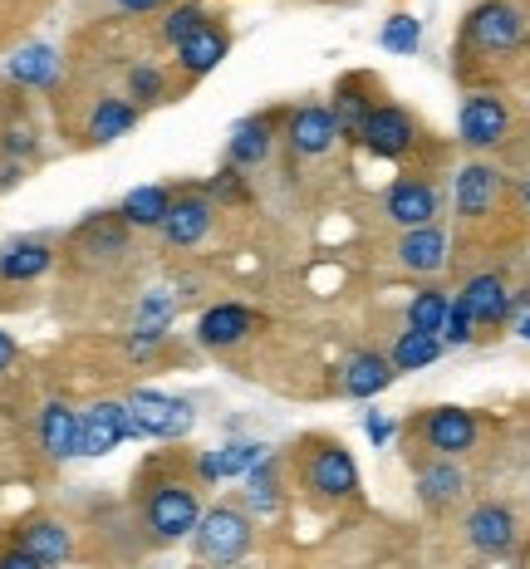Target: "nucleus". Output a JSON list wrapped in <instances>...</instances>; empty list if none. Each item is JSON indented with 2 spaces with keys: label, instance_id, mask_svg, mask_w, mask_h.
<instances>
[{
  "label": "nucleus",
  "instance_id": "f257e3e1",
  "mask_svg": "<svg viewBox=\"0 0 530 569\" xmlns=\"http://www.w3.org/2000/svg\"><path fill=\"white\" fill-rule=\"evenodd\" d=\"M202 511H207L202 486L192 477H152L143 481V496H138V526L158 545L192 540L197 526H202Z\"/></svg>",
  "mask_w": 530,
  "mask_h": 569
},
{
  "label": "nucleus",
  "instance_id": "f03ea898",
  "mask_svg": "<svg viewBox=\"0 0 530 569\" xmlns=\"http://www.w3.org/2000/svg\"><path fill=\"white\" fill-rule=\"evenodd\" d=\"M530 44V10L521 0H477L457 30V59H511Z\"/></svg>",
  "mask_w": 530,
  "mask_h": 569
},
{
  "label": "nucleus",
  "instance_id": "7ed1b4c3",
  "mask_svg": "<svg viewBox=\"0 0 530 569\" xmlns=\"http://www.w3.org/2000/svg\"><path fill=\"white\" fill-rule=\"evenodd\" d=\"M294 471H300V486L310 491V501L320 506H349L363 496L359 461L339 437H304L294 447Z\"/></svg>",
  "mask_w": 530,
  "mask_h": 569
},
{
  "label": "nucleus",
  "instance_id": "20e7f679",
  "mask_svg": "<svg viewBox=\"0 0 530 569\" xmlns=\"http://www.w3.org/2000/svg\"><path fill=\"white\" fill-rule=\"evenodd\" d=\"M256 550V520L241 511L236 501H217L202 511V526L192 536V555L207 569H236L246 565Z\"/></svg>",
  "mask_w": 530,
  "mask_h": 569
},
{
  "label": "nucleus",
  "instance_id": "39448f33",
  "mask_svg": "<svg viewBox=\"0 0 530 569\" xmlns=\"http://www.w3.org/2000/svg\"><path fill=\"white\" fill-rule=\"evenodd\" d=\"M511 128H516V113H511V99H501L497 89H467L462 103H457V142L481 158V152H497L511 142Z\"/></svg>",
  "mask_w": 530,
  "mask_h": 569
},
{
  "label": "nucleus",
  "instance_id": "423d86ee",
  "mask_svg": "<svg viewBox=\"0 0 530 569\" xmlns=\"http://www.w3.org/2000/svg\"><path fill=\"white\" fill-rule=\"evenodd\" d=\"M412 437H418V447L428 457H452L462 461L481 447V418L462 402H438V408H422L418 418L408 422Z\"/></svg>",
  "mask_w": 530,
  "mask_h": 569
},
{
  "label": "nucleus",
  "instance_id": "0eeeda50",
  "mask_svg": "<svg viewBox=\"0 0 530 569\" xmlns=\"http://www.w3.org/2000/svg\"><path fill=\"white\" fill-rule=\"evenodd\" d=\"M128 418H133V442H182L197 427V408L162 388H133L123 393Z\"/></svg>",
  "mask_w": 530,
  "mask_h": 569
},
{
  "label": "nucleus",
  "instance_id": "6e6552de",
  "mask_svg": "<svg viewBox=\"0 0 530 569\" xmlns=\"http://www.w3.org/2000/svg\"><path fill=\"white\" fill-rule=\"evenodd\" d=\"M359 148L379 162H408L412 152L422 148L418 113L398 99H379V109L369 113V123H363V133H359Z\"/></svg>",
  "mask_w": 530,
  "mask_h": 569
},
{
  "label": "nucleus",
  "instance_id": "1a4fd4ad",
  "mask_svg": "<svg viewBox=\"0 0 530 569\" xmlns=\"http://www.w3.org/2000/svg\"><path fill=\"white\" fill-rule=\"evenodd\" d=\"M280 142L290 148L294 162H324L344 148L329 103H294V109H286L280 113Z\"/></svg>",
  "mask_w": 530,
  "mask_h": 569
},
{
  "label": "nucleus",
  "instance_id": "9d476101",
  "mask_svg": "<svg viewBox=\"0 0 530 569\" xmlns=\"http://www.w3.org/2000/svg\"><path fill=\"white\" fill-rule=\"evenodd\" d=\"M379 211H383L388 227H398V231L432 227V221H442V187L422 172H403L383 187Z\"/></svg>",
  "mask_w": 530,
  "mask_h": 569
},
{
  "label": "nucleus",
  "instance_id": "9b49d317",
  "mask_svg": "<svg viewBox=\"0 0 530 569\" xmlns=\"http://www.w3.org/2000/svg\"><path fill=\"white\" fill-rule=\"evenodd\" d=\"M261 325H266V315L251 310L246 300H217L197 315L192 343L207 353H231V349H241V343H251L261 335Z\"/></svg>",
  "mask_w": 530,
  "mask_h": 569
},
{
  "label": "nucleus",
  "instance_id": "f8f14e48",
  "mask_svg": "<svg viewBox=\"0 0 530 569\" xmlns=\"http://www.w3.org/2000/svg\"><path fill=\"white\" fill-rule=\"evenodd\" d=\"M462 545L481 560H506L521 545V516L506 501H477L462 516Z\"/></svg>",
  "mask_w": 530,
  "mask_h": 569
},
{
  "label": "nucleus",
  "instance_id": "ddd939ff",
  "mask_svg": "<svg viewBox=\"0 0 530 569\" xmlns=\"http://www.w3.org/2000/svg\"><path fill=\"white\" fill-rule=\"evenodd\" d=\"M501 197H506V172L497 168V162L467 158L462 168L452 172V211L462 221H471V227L487 221V217H497Z\"/></svg>",
  "mask_w": 530,
  "mask_h": 569
},
{
  "label": "nucleus",
  "instance_id": "4468645a",
  "mask_svg": "<svg viewBox=\"0 0 530 569\" xmlns=\"http://www.w3.org/2000/svg\"><path fill=\"white\" fill-rule=\"evenodd\" d=\"M471 491V477L462 461L452 457H422L418 467H412V496H418V506L428 516H447L457 511V506L467 501Z\"/></svg>",
  "mask_w": 530,
  "mask_h": 569
},
{
  "label": "nucleus",
  "instance_id": "2eb2a0df",
  "mask_svg": "<svg viewBox=\"0 0 530 569\" xmlns=\"http://www.w3.org/2000/svg\"><path fill=\"white\" fill-rule=\"evenodd\" d=\"M123 442H133V418H128L123 398H93L84 412H79V457L99 461L113 457Z\"/></svg>",
  "mask_w": 530,
  "mask_h": 569
},
{
  "label": "nucleus",
  "instance_id": "dca6fc26",
  "mask_svg": "<svg viewBox=\"0 0 530 569\" xmlns=\"http://www.w3.org/2000/svg\"><path fill=\"white\" fill-rule=\"evenodd\" d=\"M211 231H217V207L202 197V187H177L172 211L158 231L162 246L168 251H197V246H207Z\"/></svg>",
  "mask_w": 530,
  "mask_h": 569
},
{
  "label": "nucleus",
  "instance_id": "f3484780",
  "mask_svg": "<svg viewBox=\"0 0 530 569\" xmlns=\"http://www.w3.org/2000/svg\"><path fill=\"white\" fill-rule=\"evenodd\" d=\"M133 246V231L123 227L118 211H89L74 231H69V251H74L84 266H118Z\"/></svg>",
  "mask_w": 530,
  "mask_h": 569
},
{
  "label": "nucleus",
  "instance_id": "a211bd4d",
  "mask_svg": "<svg viewBox=\"0 0 530 569\" xmlns=\"http://www.w3.org/2000/svg\"><path fill=\"white\" fill-rule=\"evenodd\" d=\"M393 266L403 270V276L438 280L442 270L452 266V231H447L442 221H432V227H418V231H398Z\"/></svg>",
  "mask_w": 530,
  "mask_h": 569
},
{
  "label": "nucleus",
  "instance_id": "6ab92c4d",
  "mask_svg": "<svg viewBox=\"0 0 530 569\" xmlns=\"http://www.w3.org/2000/svg\"><path fill=\"white\" fill-rule=\"evenodd\" d=\"M266 457H270V447L256 442V437H227L221 447H211V452H197V457H192V481H197V486L246 481Z\"/></svg>",
  "mask_w": 530,
  "mask_h": 569
},
{
  "label": "nucleus",
  "instance_id": "aec40b11",
  "mask_svg": "<svg viewBox=\"0 0 530 569\" xmlns=\"http://www.w3.org/2000/svg\"><path fill=\"white\" fill-rule=\"evenodd\" d=\"M393 383H398V369L388 363V353H383V349H369V343L349 349V353H344V363H339V393L353 398V402H373V398H383Z\"/></svg>",
  "mask_w": 530,
  "mask_h": 569
},
{
  "label": "nucleus",
  "instance_id": "412c9836",
  "mask_svg": "<svg viewBox=\"0 0 530 569\" xmlns=\"http://www.w3.org/2000/svg\"><path fill=\"white\" fill-rule=\"evenodd\" d=\"M457 300L471 310L477 329H506V325H516L511 280H506L501 270H477V276H467L462 290H457Z\"/></svg>",
  "mask_w": 530,
  "mask_h": 569
},
{
  "label": "nucleus",
  "instance_id": "4be33fe9",
  "mask_svg": "<svg viewBox=\"0 0 530 569\" xmlns=\"http://www.w3.org/2000/svg\"><path fill=\"white\" fill-rule=\"evenodd\" d=\"M276 142H280V113H246L227 133V162L241 172H256L270 162Z\"/></svg>",
  "mask_w": 530,
  "mask_h": 569
},
{
  "label": "nucleus",
  "instance_id": "5701e85b",
  "mask_svg": "<svg viewBox=\"0 0 530 569\" xmlns=\"http://www.w3.org/2000/svg\"><path fill=\"white\" fill-rule=\"evenodd\" d=\"M373 109H379V84H373V74H344L334 84V93H329V113H334V123H339V138L353 142V148H359V133Z\"/></svg>",
  "mask_w": 530,
  "mask_h": 569
},
{
  "label": "nucleus",
  "instance_id": "b1692460",
  "mask_svg": "<svg viewBox=\"0 0 530 569\" xmlns=\"http://www.w3.org/2000/svg\"><path fill=\"white\" fill-rule=\"evenodd\" d=\"M227 54H231V30L221 26V20H211V26L187 34V40L172 50V69L182 79H207L227 64Z\"/></svg>",
  "mask_w": 530,
  "mask_h": 569
},
{
  "label": "nucleus",
  "instance_id": "393cba45",
  "mask_svg": "<svg viewBox=\"0 0 530 569\" xmlns=\"http://www.w3.org/2000/svg\"><path fill=\"white\" fill-rule=\"evenodd\" d=\"M16 545H20L26 555H34V560H40L44 569H59V565L74 560V530H69L64 520H54V516H30V520H20Z\"/></svg>",
  "mask_w": 530,
  "mask_h": 569
},
{
  "label": "nucleus",
  "instance_id": "a878e982",
  "mask_svg": "<svg viewBox=\"0 0 530 569\" xmlns=\"http://www.w3.org/2000/svg\"><path fill=\"white\" fill-rule=\"evenodd\" d=\"M54 241H44V236H16V241L0 246V280L6 284H34L44 280L54 270Z\"/></svg>",
  "mask_w": 530,
  "mask_h": 569
},
{
  "label": "nucleus",
  "instance_id": "bb28decb",
  "mask_svg": "<svg viewBox=\"0 0 530 569\" xmlns=\"http://www.w3.org/2000/svg\"><path fill=\"white\" fill-rule=\"evenodd\" d=\"M138 118H143V109H138L133 99H123V93H99L84 118V142L89 148H109V142L133 133Z\"/></svg>",
  "mask_w": 530,
  "mask_h": 569
},
{
  "label": "nucleus",
  "instance_id": "cd10ccee",
  "mask_svg": "<svg viewBox=\"0 0 530 569\" xmlns=\"http://www.w3.org/2000/svg\"><path fill=\"white\" fill-rule=\"evenodd\" d=\"M172 197H177L172 182H138V187H128L113 211L123 217L128 231H162V221H168V211H172Z\"/></svg>",
  "mask_w": 530,
  "mask_h": 569
},
{
  "label": "nucleus",
  "instance_id": "c85d7f7f",
  "mask_svg": "<svg viewBox=\"0 0 530 569\" xmlns=\"http://www.w3.org/2000/svg\"><path fill=\"white\" fill-rule=\"evenodd\" d=\"M241 506L251 520H280L286 511V481H280V452H270L261 467L251 471V477L241 481Z\"/></svg>",
  "mask_w": 530,
  "mask_h": 569
},
{
  "label": "nucleus",
  "instance_id": "c756f323",
  "mask_svg": "<svg viewBox=\"0 0 530 569\" xmlns=\"http://www.w3.org/2000/svg\"><path fill=\"white\" fill-rule=\"evenodd\" d=\"M6 74H10V84H20V89H40V93H50L59 79H64V59H59L54 44H20L16 59L6 64Z\"/></svg>",
  "mask_w": 530,
  "mask_h": 569
},
{
  "label": "nucleus",
  "instance_id": "7c9ffc66",
  "mask_svg": "<svg viewBox=\"0 0 530 569\" xmlns=\"http://www.w3.org/2000/svg\"><path fill=\"white\" fill-rule=\"evenodd\" d=\"M40 452L50 461L79 457V408H69L64 398H50L40 408Z\"/></svg>",
  "mask_w": 530,
  "mask_h": 569
},
{
  "label": "nucleus",
  "instance_id": "2f4dec72",
  "mask_svg": "<svg viewBox=\"0 0 530 569\" xmlns=\"http://www.w3.org/2000/svg\"><path fill=\"white\" fill-rule=\"evenodd\" d=\"M388 363L398 369V378L403 373H422V369H432V363L447 353V343H442V335H422V329H398L393 339H388Z\"/></svg>",
  "mask_w": 530,
  "mask_h": 569
},
{
  "label": "nucleus",
  "instance_id": "473e14b6",
  "mask_svg": "<svg viewBox=\"0 0 530 569\" xmlns=\"http://www.w3.org/2000/svg\"><path fill=\"white\" fill-rule=\"evenodd\" d=\"M447 315H452V290H447L442 280H422L403 305V325L422 329V335H442Z\"/></svg>",
  "mask_w": 530,
  "mask_h": 569
},
{
  "label": "nucleus",
  "instance_id": "72a5a7b5",
  "mask_svg": "<svg viewBox=\"0 0 530 569\" xmlns=\"http://www.w3.org/2000/svg\"><path fill=\"white\" fill-rule=\"evenodd\" d=\"M123 99H133L138 109H162V103H172V74L158 59H133L123 69Z\"/></svg>",
  "mask_w": 530,
  "mask_h": 569
},
{
  "label": "nucleus",
  "instance_id": "f704fd0d",
  "mask_svg": "<svg viewBox=\"0 0 530 569\" xmlns=\"http://www.w3.org/2000/svg\"><path fill=\"white\" fill-rule=\"evenodd\" d=\"M211 20L217 16L207 10V0H172V6L158 16V40L168 44V50H177L187 34H197L202 26H211Z\"/></svg>",
  "mask_w": 530,
  "mask_h": 569
},
{
  "label": "nucleus",
  "instance_id": "c9c22d12",
  "mask_svg": "<svg viewBox=\"0 0 530 569\" xmlns=\"http://www.w3.org/2000/svg\"><path fill=\"white\" fill-rule=\"evenodd\" d=\"M177 315H182V300H177L172 284H148V290L138 295V305H133V325L138 329H162V335H172Z\"/></svg>",
  "mask_w": 530,
  "mask_h": 569
},
{
  "label": "nucleus",
  "instance_id": "e433bc0d",
  "mask_svg": "<svg viewBox=\"0 0 530 569\" xmlns=\"http://www.w3.org/2000/svg\"><path fill=\"white\" fill-rule=\"evenodd\" d=\"M202 197L217 211L221 207H251V177H246L241 168H231V162H221V168L202 182Z\"/></svg>",
  "mask_w": 530,
  "mask_h": 569
},
{
  "label": "nucleus",
  "instance_id": "4c0bfd02",
  "mask_svg": "<svg viewBox=\"0 0 530 569\" xmlns=\"http://www.w3.org/2000/svg\"><path fill=\"white\" fill-rule=\"evenodd\" d=\"M379 50L383 54H398V59L418 54L422 50V20L408 16V10H393V16L379 26Z\"/></svg>",
  "mask_w": 530,
  "mask_h": 569
},
{
  "label": "nucleus",
  "instance_id": "58836bf2",
  "mask_svg": "<svg viewBox=\"0 0 530 569\" xmlns=\"http://www.w3.org/2000/svg\"><path fill=\"white\" fill-rule=\"evenodd\" d=\"M168 343L172 335H162V329H138V325H128V335H123V359L128 363H158L162 353H168Z\"/></svg>",
  "mask_w": 530,
  "mask_h": 569
},
{
  "label": "nucleus",
  "instance_id": "ea45409f",
  "mask_svg": "<svg viewBox=\"0 0 530 569\" xmlns=\"http://www.w3.org/2000/svg\"><path fill=\"white\" fill-rule=\"evenodd\" d=\"M34 152H40V138H34V128H30V123H10V128H0V158H6V162H20V168H26Z\"/></svg>",
  "mask_w": 530,
  "mask_h": 569
},
{
  "label": "nucleus",
  "instance_id": "a19ab883",
  "mask_svg": "<svg viewBox=\"0 0 530 569\" xmlns=\"http://www.w3.org/2000/svg\"><path fill=\"white\" fill-rule=\"evenodd\" d=\"M477 335H481L477 319H471V310L452 295V315H447V325H442V343H447V349H471Z\"/></svg>",
  "mask_w": 530,
  "mask_h": 569
},
{
  "label": "nucleus",
  "instance_id": "79ce46f5",
  "mask_svg": "<svg viewBox=\"0 0 530 569\" xmlns=\"http://www.w3.org/2000/svg\"><path fill=\"white\" fill-rule=\"evenodd\" d=\"M398 432H403V422H398L393 412H379V408L363 412V437H369V447H379L383 452L388 442H398Z\"/></svg>",
  "mask_w": 530,
  "mask_h": 569
},
{
  "label": "nucleus",
  "instance_id": "37998d69",
  "mask_svg": "<svg viewBox=\"0 0 530 569\" xmlns=\"http://www.w3.org/2000/svg\"><path fill=\"white\" fill-rule=\"evenodd\" d=\"M172 0H113V10L118 16H128V20H148V16H162Z\"/></svg>",
  "mask_w": 530,
  "mask_h": 569
},
{
  "label": "nucleus",
  "instance_id": "c03bdc74",
  "mask_svg": "<svg viewBox=\"0 0 530 569\" xmlns=\"http://www.w3.org/2000/svg\"><path fill=\"white\" fill-rule=\"evenodd\" d=\"M0 569H44V565L20 550V545H6V550H0Z\"/></svg>",
  "mask_w": 530,
  "mask_h": 569
},
{
  "label": "nucleus",
  "instance_id": "a18cd8bd",
  "mask_svg": "<svg viewBox=\"0 0 530 569\" xmlns=\"http://www.w3.org/2000/svg\"><path fill=\"white\" fill-rule=\"evenodd\" d=\"M16 359H20V343L6 335V329H0V373H10L16 369Z\"/></svg>",
  "mask_w": 530,
  "mask_h": 569
},
{
  "label": "nucleus",
  "instance_id": "49530a36",
  "mask_svg": "<svg viewBox=\"0 0 530 569\" xmlns=\"http://www.w3.org/2000/svg\"><path fill=\"white\" fill-rule=\"evenodd\" d=\"M20 177H26V168H20V162H6V168H0V192H10Z\"/></svg>",
  "mask_w": 530,
  "mask_h": 569
},
{
  "label": "nucleus",
  "instance_id": "de8ad7c7",
  "mask_svg": "<svg viewBox=\"0 0 530 569\" xmlns=\"http://www.w3.org/2000/svg\"><path fill=\"white\" fill-rule=\"evenodd\" d=\"M516 339H521V343H530V315H521V319H516Z\"/></svg>",
  "mask_w": 530,
  "mask_h": 569
},
{
  "label": "nucleus",
  "instance_id": "09e8293b",
  "mask_svg": "<svg viewBox=\"0 0 530 569\" xmlns=\"http://www.w3.org/2000/svg\"><path fill=\"white\" fill-rule=\"evenodd\" d=\"M521 197H526V207H530V177H526V187H521Z\"/></svg>",
  "mask_w": 530,
  "mask_h": 569
},
{
  "label": "nucleus",
  "instance_id": "8fccbe9b",
  "mask_svg": "<svg viewBox=\"0 0 530 569\" xmlns=\"http://www.w3.org/2000/svg\"><path fill=\"white\" fill-rule=\"evenodd\" d=\"M236 569H241V565H236Z\"/></svg>",
  "mask_w": 530,
  "mask_h": 569
}]
</instances>
